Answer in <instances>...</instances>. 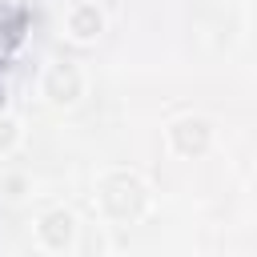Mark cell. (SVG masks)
Instances as JSON below:
<instances>
[{
    "label": "cell",
    "mask_w": 257,
    "mask_h": 257,
    "mask_svg": "<svg viewBox=\"0 0 257 257\" xmlns=\"http://www.w3.org/2000/svg\"><path fill=\"white\" fill-rule=\"evenodd\" d=\"M100 205L108 217L124 221V217H137L145 209V185L128 173H112L104 185H100Z\"/></svg>",
    "instance_id": "1"
},
{
    "label": "cell",
    "mask_w": 257,
    "mask_h": 257,
    "mask_svg": "<svg viewBox=\"0 0 257 257\" xmlns=\"http://www.w3.org/2000/svg\"><path fill=\"white\" fill-rule=\"evenodd\" d=\"M169 137H173L177 153H185V157L209 149V124H205L201 116H185V120H177V124L169 128Z\"/></svg>",
    "instance_id": "2"
},
{
    "label": "cell",
    "mask_w": 257,
    "mask_h": 257,
    "mask_svg": "<svg viewBox=\"0 0 257 257\" xmlns=\"http://www.w3.org/2000/svg\"><path fill=\"white\" fill-rule=\"evenodd\" d=\"M76 92H80V76H76L68 64H56V68L48 72V96H52L56 104H72Z\"/></svg>",
    "instance_id": "3"
},
{
    "label": "cell",
    "mask_w": 257,
    "mask_h": 257,
    "mask_svg": "<svg viewBox=\"0 0 257 257\" xmlns=\"http://www.w3.org/2000/svg\"><path fill=\"white\" fill-rule=\"evenodd\" d=\"M68 237H72V217H68L64 209L44 213V221H40V241H44L48 249H64Z\"/></svg>",
    "instance_id": "4"
},
{
    "label": "cell",
    "mask_w": 257,
    "mask_h": 257,
    "mask_svg": "<svg viewBox=\"0 0 257 257\" xmlns=\"http://www.w3.org/2000/svg\"><path fill=\"white\" fill-rule=\"evenodd\" d=\"M68 32H72L76 40L96 36V32H100V12H96V8H88V4H84V8H76V12L68 16Z\"/></svg>",
    "instance_id": "5"
},
{
    "label": "cell",
    "mask_w": 257,
    "mask_h": 257,
    "mask_svg": "<svg viewBox=\"0 0 257 257\" xmlns=\"http://www.w3.org/2000/svg\"><path fill=\"white\" fill-rule=\"evenodd\" d=\"M12 128H16V124H12L8 116H0V149H8V145H12V137H16Z\"/></svg>",
    "instance_id": "6"
}]
</instances>
